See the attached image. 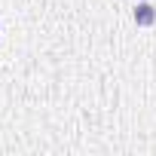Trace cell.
<instances>
[{"instance_id": "6da1fadb", "label": "cell", "mask_w": 156, "mask_h": 156, "mask_svg": "<svg viewBox=\"0 0 156 156\" xmlns=\"http://www.w3.org/2000/svg\"><path fill=\"white\" fill-rule=\"evenodd\" d=\"M135 22H138V25H144V28H147V25H153V22H156V9H153L150 3H141V6L135 9Z\"/></svg>"}]
</instances>
